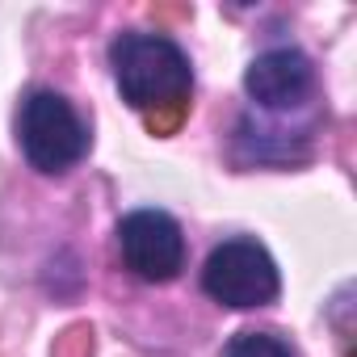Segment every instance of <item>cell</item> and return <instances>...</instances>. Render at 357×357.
<instances>
[{
    "label": "cell",
    "instance_id": "6da1fadb",
    "mask_svg": "<svg viewBox=\"0 0 357 357\" xmlns=\"http://www.w3.org/2000/svg\"><path fill=\"white\" fill-rule=\"evenodd\" d=\"M109 72L122 101L135 114H143L155 135L172 130L185 118L194 97V63L176 38L126 30L109 43Z\"/></svg>",
    "mask_w": 357,
    "mask_h": 357
},
{
    "label": "cell",
    "instance_id": "7a4b0ae2",
    "mask_svg": "<svg viewBox=\"0 0 357 357\" xmlns=\"http://www.w3.org/2000/svg\"><path fill=\"white\" fill-rule=\"evenodd\" d=\"M17 147L34 172L63 176L89 155L93 130H89L84 114L63 93L34 89L17 109Z\"/></svg>",
    "mask_w": 357,
    "mask_h": 357
},
{
    "label": "cell",
    "instance_id": "3957f363",
    "mask_svg": "<svg viewBox=\"0 0 357 357\" xmlns=\"http://www.w3.org/2000/svg\"><path fill=\"white\" fill-rule=\"evenodd\" d=\"M202 294L219 307H231V311L269 307L282 294L278 261L269 257V248L261 240L231 236V240L211 248V257L202 265Z\"/></svg>",
    "mask_w": 357,
    "mask_h": 357
},
{
    "label": "cell",
    "instance_id": "277c9868",
    "mask_svg": "<svg viewBox=\"0 0 357 357\" xmlns=\"http://www.w3.org/2000/svg\"><path fill=\"white\" fill-rule=\"evenodd\" d=\"M118 252H122V265L147 282V286H168L181 278L185 269V257H190V244H185V231L168 211H155V206H143V211H130L118 219Z\"/></svg>",
    "mask_w": 357,
    "mask_h": 357
},
{
    "label": "cell",
    "instance_id": "5b68a950",
    "mask_svg": "<svg viewBox=\"0 0 357 357\" xmlns=\"http://www.w3.org/2000/svg\"><path fill=\"white\" fill-rule=\"evenodd\" d=\"M244 93L269 114L303 109L315 97V63L303 47H269L244 68Z\"/></svg>",
    "mask_w": 357,
    "mask_h": 357
},
{
    "label": "cell",
    "instance_id": "8992f818",
    "mask_svg": "<svg viewBox=\"0 0 357 357\" xmlns=\"http://www.w3.org/2000/svg\"><path fill=\"white\" fill-rule=\"evenodd\" d=\"M219 357H294V349L278 336V332H236Z\"/></svg>",
    "mask_w": 357,
    "mask_h": 357
}]
</instances>
